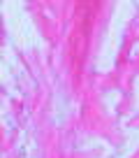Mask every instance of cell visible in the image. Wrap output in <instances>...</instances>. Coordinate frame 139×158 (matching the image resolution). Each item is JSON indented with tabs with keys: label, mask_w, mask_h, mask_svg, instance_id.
<instances>
[]
</instances>
